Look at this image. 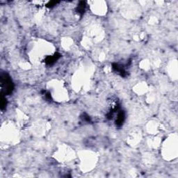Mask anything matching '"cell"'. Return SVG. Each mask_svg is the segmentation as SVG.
<instances>
[{
    "label": "cell",
    "instance_id": "cell-1",
    "mask_svg": "<svg viewBox=\"0 0 178 178\" xmlns=\"http://www.w3.org/2000/svg\"><path fill=\"white\" fill-rule=\"evenodd\" d=\"M2 81H1V85L4 86V88L6 90V94H10L12 93L13 90V83L12 81L8 76L6 75L5 78H1Z\"/></svg>",
    "mask_w": 178,
    "mask_h": 178
},
{
    "label": "cell",
    "instance_id": "cell-4",
    "mask_svg": "<svg viewBox=\"0 0 178 178\" xmlns=\"http://www.w3.org/2000/svg\"><path fill=\"white\" fill-rule=\"evenodd\" d=\"M84 11H85V2H83V1H80V3H79V6H78L77 8V11L79 13L82 15L83 14V13H84Z\"/></svg>",
    "mask_w": 178,
    "mask_h": 178
},
{
    "label": "cell",
    "instance_id": "cell-2",
    "mask_svg": "<svg viewBox=\"0 0 178 178\" xmlns=\"http://www.w3.org/2000/svg\"><path fill=\"white\" fill-rule=\"evenodd\" d=\"M60 57H61L60 54L56 53L54 56H52V57L49 56V57H47V58L45 59V60H44V62H45L47 65H52L54 63L58 60Z\"/></svg>",
    "mask_w": 178,
    "mask_h": 178
},
{
    "label": "cell",
    "instance_id": "cell-3",
    "mask_svg": "<svg viewBox=\"0 0 178 178\" xmlns=\"http://www.w3.org/2000/svg\"><path fill=\"white\" fill-rule=\"evenodd\" d=\"M125 113H124L123 111H120L118 114V117H117V120H116V125L118 127H120V126L122 125L123 124L124 120H125Z\"/></svg>",
    "mask_w": 178,
    "mask_h": 178
}]
</instances>
